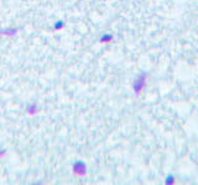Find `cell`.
<instances>
[{"label":"cell","mask_w":198,"mask_h":185,"mask_svg":"<svg viewBox=\"0 0 198 185\" xmlns=\"http://www.w3.org/2000/svg\"><path fill=\"white\" fill-rule=\"evenodd\" d=\"M146 78H147V74L146 73H141L137 75V78L135 79L134 84H132V88H134V91L136 94H140V92L144 90V88L146 85Z\"/></svg>","instance_id":"6da1fadb"},{"label":"cell","mask_w":198,"mask_h":185,"mask_svg":"<svg viewBox=\"0 0 198 185\" xmlns=\"http://www.w3.org/2000/svg\"><path fill=\"white\" fill-rule=\"evenodd\" d=\"M63 26H64L63 21H57V24L55 25V29H56V30H59V29H62Z\"/></svg>","instance_id":"8992f818"},{"label":"cell","mask_w":198,"mask_h":185,"mask_svg":"<svg viewBox=\"0 0 198 185\" xmlns=\"http://www.w3.org/2000/svg\"><path fill=\"white\" fill-rule=\"evenodd\" d=\"M112 41H113L112 35H103L100 37V42H103V43H108V42H112Z\"/></svg>","instance_id":"277c9868"},{"label":"cell","mask_w":198,"mask_h":185,"mask_svg":"<svg viewBox=\"0 0 198 185\" xmlns=\"http://www.w3.org/2000/svg\"><path fill=\"white\" fill-rule=\"evenodd\" d=\"M73 173H75L77 177H83L87 173V165L82 160H77L73 163Z\"/></svg>","instance_id":"7a4b0ae2"},{"label":"cell","mask_w":198,"mask_h":185,"mask_svg":"<svg viewBox=\"0 0 198 185\" xmlns=\"http://www.w3.org/2000/svg\"><path fill=\"white\" fill-rule=\"evenodd\" d=\"M175 183V178L173 177H168L166 180V184H173Z\"/></svg>","instance_id":"52a82bcc"},{"label":"cell","mask_w":198,"mask_h":185,"mask_svg":"<svg viewBox=\"0 0 198 185\" xmlns=\"http://www.w3.org/2000/svg\"><path fill=\"white\" fill-rule=\"evenodd\" d=\"M36 110H37V106H36V104H32V105H29V108H27V112L29 114H35Z\"/></svg>","instance_id":"5b68a950"},{"label":"cell","mask_w":198,"mask_h":185,"mask_svg":"<svg viewBox=\"0 0 198 185\" xmlns=\"http://www.w3.org/2000/svg\"><path fill=\"white\" fill-rule=\"evenodd\" d=\"M16 31H17L16 29H3V30H0V34L11 36V35H14V34H16Z\"/></svg>","instance_id":"3957f363"}]
</instances>
